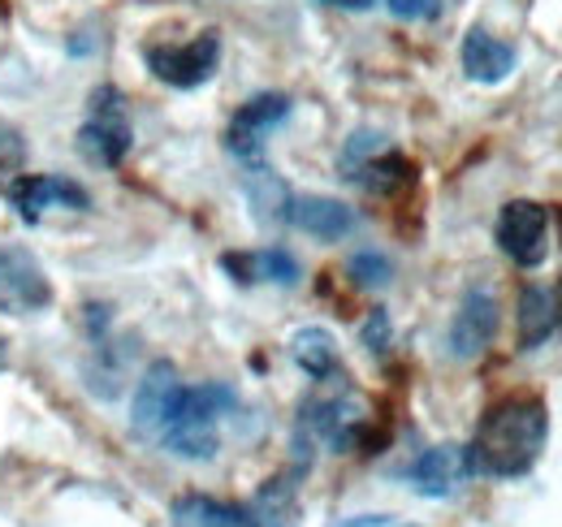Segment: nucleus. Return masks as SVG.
I'll list each match as a JSON object with an SVG mask.
<instances>
[{
	"label": "nucleus",
	"instance_id": "1",
	"mask_svg": "<svg viewBox=\"0 0 562 527\" xmlns=\"http://www.w3.org/2000/svg\"><path fill=\"white\" fill-rule=\"evenodd\" d=\"M550 437V415L537 397H506L490 406L481 419L472 446H468V471L490 480H515L528 475Z\"/></svg>",
	"mask_w": 562,
	"mask_h": 527
},
{
	"label": "nucleus",
	"instance_id": "2",
	"mask_svg": "<svg viewBox=\"0 0 562 527\" xmlns=\"http://www.w3.org/2000/svg\"><path fill=\"white\" fill-rule=\"evenodd\" d=\"M238 406V397L229 385L209 381V385H195V390H182V402L173 411V419L165 424L160 441L169 455L191 462H204L221 450V424L225 415Z\"/></svg>",
	"mask_w": 562,
	"mask_h": 527
},
{
	"label": "nucleus",
	"instance_id": "3",
	"mask_svg": "<svg viewBox=\"0 0 562 527\" xmlns=\"http://www.w3.org/2000/svg\"><path fill=\"white\" fill-rule=\"evenodd\" d=\"M131 152V122H126V100L117 87H95L91 104H87V122L78 131V156L100 165V169H117Z\"/></svg>",
	"mask_w": 562,
	"mask_h": 527
},
{
	"label": "nucleus",
	"instance_id": "4",
	"mask_svg": "<svg viewBox=\"0 0 562 527\" xmlns=\"http://www.w3.org/2000/svg\"><path fill=\"white\" fill-rule=\"evenodd\" d=\"M143 61H147V69L160 82H169L178 91L204 87L212 74H216V66H221V35L204 31L195 40H187V44H147L143 48Z\"/></svg>",
	"mask_w": 562,
	"mask_h": 527
},
{
	"label": "nucleus",
	"instance_id": "5",
	"mask_svg": "<svg viewBox=\"0 0 562 527\" xmlns=\"http://www.w3.org/2000/svg\"><path fill=\"white\" fill-rule=\"evenodd\" d=\"M493 238L519 268H537L550 251V212L541 203H532V199H510L497 212Z\"/></svg>",
	"mask_w": 562,
	"mask_h": 527
},
{
	"label": "nucleus",
	"instance_id": "6",
	"mask_svg": "<svg viewBox=\"0 0 562 527\" xmlns=\"http://www.w3.org/2000/svg\"><path fill=\"white\" fill-rule=\"evenodd\" d=\"M182 390H187V385H182V377H178V368H173L169 359L151 363V368L143 372L139 390H135V406H131L135 433L160 441L165 424L173 419V411H178V402H182Z\"/></svg>",
	"mask_w": 562,
	"mask_h": 527
},
{
	"label": "nucleus",
	"instance_id": "7",
	"mask_svg": "<svg viewBox=\"0 0 562 527\" xmlns=\"http://www.w3.org/2000/svg\"><path fill=\"white\" fill-rule=\"evenodd\" d=\"M285 117H290V100H285L281 91H265V96L247 100V104L234 113V122H229V134H225L229 152H234L238 160H247V165H260L265 138L278 131Z\"/></svg>",
	"mask_w": 562,
	"mask_h": 527
},
{
	"label": "nucleus",
	"instance_id": "8",
	"mask_svg": "<svg viewBox=\"0 0 562 527\" xmlns=\"http://www.w3.org/2000/svg\"><path fill=\"white\" fill-rule=\"evenodd\" d=\"M53 303V285L26 247H0V307L40 312Z\"/></svg>",
	"mask_w": 562,
	"mask_h": 527
},
{
	"label": "nucleus",
	"instance_id": "9",
	"mask_svg": "<svg viewBox=\"0 0 562 527\" xmlns=\"http://www.w3.org/2000/svg\"><path fill=\"white\" fill-rule=\"evenodd\" d=\"M493 333H497V299H493L490 290H468L463 294V303H459V312H454V321H450V355L454 359H476V355H485L493 341Z\"/></svg>",
	"mask_w": 562,
	"mask_h": 527
},
{
	"label": "nucleus",
	"instance_id": "10",
	"mask_svg": "<svg viewBox=\"0 0 562 527\" xmlns=\"http://www.w3.org/2000/svg\"><path fill=\"white\" fill-rule=\"evenodd\" d=\"M9 199H13V208H18L26 221H40L48 208H70V212L91 208V199H87V191H82L78 182H70V178H44V173L18 178V182L9 187Z\"/></svg>",
	"mask_w": 562,
	"mask_h": 527
},
{
	"label": "nucleus",
	"instance_id": "11",
	"mask_svg": "<svg viewBox=\"0 0 562 527\" xmlns=\"http://www.w3.org/2000/svg\"><path fill=\"white\" fill-rule=\"evenodd\" d=\"M281 221H290L294 229H303V234H312L321 243H338L355 229V212L342 199L329 195H290Z\"/></svg>",
	"mask_w": 562,
	"mask_h": 527
},
{
	"label": "nucleus",
	"instance_id": "12",
	"mask_svg": "<svg viewBox=\"0 0 562 527\" xmlns=\"http://www.w3.org/2000/svg\"><path fill=\"white\" fill-rule=\"evenodd\" d=\"M468 475L472 471H468V450L463 446H432L407 471V480L420 497H450Z\"/></svg>",
	"mask_w": 562,
	"mask_h": 527
},
{
	"label": "nucleus",
	"instance_id": "13",
	"mask_svg": "<svg viewBox=\"0 0 562 527\" xmlns=\"http://www.w3.org/2000/svg\"><path fill=\"white\" fill-rule=\"evenodd\" d=\"M459 57H463V74H468L472 82H485V87L510 78V69H515V48L502 44L497 35H490L485 26H472V31L463 35Z\"/></svg>",
	"mask_w": 562,
	"mask_h": 527
},
{
	"label": "nucleus",
	"instance_id": "14",
	"mask_svg": "<svg viewBox=\"0 0 562 527\" xmlns=\"http://www.w3.org/2000/svg\"><path fill=\"white\" fill-rule=\"evenodd\" d=\"M347 178H355V182H359L363 191H372V195H398V191L412 187L416 169H412L407 156H398V152H390V147H376L372 156H363L359 165L347 169Z\"/></svg>",
	"mask_w": 562,
	"mask_h": 527
},
{
	"label": "nucleus",
	"instance_id": "15",
	"mask_svg": "<svg viewBox=\"0 0 562 527\" xmlns=\"http://www.w3.org/2000/svg\"><path fill=\"white\" fill-rule=\"evenodd\" d=\"M559 316H562V303L554 290H546V285H528L524 294H519V341L532 350V346H541V341H550L554 329H559Z\"/></svg>",
	"mask_w": 562,
	"mask_h": 527
},
{
	"label": "nucleus",
	"instance_id": "16",
	"mask_svg": "<svg viewBox=\"0 0 562 527\" xmlns=\"http://www.w3.org/2000/svg\"><path fill=\"white\" fill-rule=\"evenodd\" d=\"M225 268L234 272V281H273V285H294L299 281V260L281 247L265 251H247V256H225Z\"/></svg>",
	"mask_w": 562,
	"mask_h": 527
},
{
	"label": "nucleus",
	"instance_id": "17",
	"mask_svg": "<svg viewBox=\"0 0 562 527\" xmlns=\"http://www.w3.org/2000/svg\"><path fill=\"white\" fill-rule=\"evenodd\" d=\"M290 355H294V363H299L312 381H329V377H338V341H334V333L329 329H316V325L299 329L294 337H290Z\"/></svg>",
	"mask_w": 562,
	"mask_h": 527
},
{
	"label": "nucleus",
	"instance_id": "18",
	"mask_svg": "<svg viewBox=\"0 0 562 527\" xmlns=\"http://www.w3.org/2000/svg\"><path fill=\"white\" fill-rule=\"evenodd\" d=\"M256 519L238 506H225L216 497H178L173 502V527H251Z\"/></svg>",
	"mask_w": 562,
	"mask_h": 527
},
{
	"label": "nucleus",
	"instance_id": "19",
	"mask_svg": "<svg viewBox=\"0 0 562 527\" xmlns=\"http://www.w3.org/2000/svg\"><path fill=\"white\" fill-rule=\"evenodd\" d=\"M22 165H26V138L18 126L0 122V191H9L22 178Z\"/></svg>",
	"mask_w": 562,
	"mask_h": 527
},
{
	"label": "nucleus",
	"instance_id": "20",
	"mask_svg": "<svg viewBox=\"0 0 562 527\" xmlns=\"http://www.w3.org/2000/svg\"><path fill=\"white\" fill-rule=\"evenodd\" d=\"M351 277L355 285H363V290H381L394 277V264L385 260L381 251H359V256H351Z\"/></svg>",
	"mask_w": 562,
	"mask_h": 527
},
{
	"label": "nucleus",
	"instance_id": "21",
	"mask_svg": "<svg viewBox=\"0 0 562 527\" xmlns=\"http://www.w3.org/2000/svg\"><path fill=\"white\" fill-rule=\"evenodd\" d=\"M385 4H390V13L403 18V22H428V18L441 13V0H385Z\"/></svg>",
	"mask_w": 562,
	"mask_h": 527
},
{
	"label": "nucleus",
	"instance_id": "22",
	"mask_svg": "<svg viewBox=\"0 0 562 527\" xmlns=\"http://www.w3.org/2000/svg\"><path fill=\"white\" fill-rule=\"evenodd\" d=\"M359 337H363V346H368L372 355H381V350L390 346V316H385V312L376 307V312L368 316V325L359 329Z\"/></svg>",
	"mask_w": 562,
	"mask_h": 527
},
{
	"label": "nucleus",
	"instance_id": "23",
	"mask_svg": "<svg viewBox=\"0 0 562 527\" xmlns=\"http://www.w3.org/2000/svg\"><path fill=\"white\" fill-rule=\"evenodd\" d=\"M334 527H398V519H390V515H351V519H342Z\"/></svg>",
	"mask_w": 562,
	"mask_h": 527
},
{
	"label": "nucleus",
	"instance_id": "24",
	"mask_svg": "<svg viewBox=\"0 0 562 527\" xmlns=\"http://www.w3.org/2000/svg\"><path fill=\"white\" fill-rule=\"evenodd\" d=\"M325 4H342V9H368L372 0H325Z\"/></svg>",
	"mask_w": 562,
	"mask_h": 527
},
{
	"label": "nucleus",
	"instance_id": "25",
	"mask_svg": "<svg viewBox=\"0 0 562 527\" xmlns=\"http://www.w3.org/2000/svg\"><path fill=\"white\" fill-rule=\"evenodd\" d=\"M251 527H278V524H265V519H256V524H251Z\"/></svg>",
	"mask_w": 562,
	"mask_h": 527
},
{
	"label": "nucleus",
	"instance_id": "26",
	"mask_svg": "<svg viewBox=\"0 0 562 527\" xmlns=\"http://www.w3.org/2000/svg\"><path fill=\"white\" fill-rule=\"evenodd\" d=\"M0 368H4V341H0Z\"/></svg>",
	"mask_w": 562,
	"mask_h": 527
}]
</instances>
